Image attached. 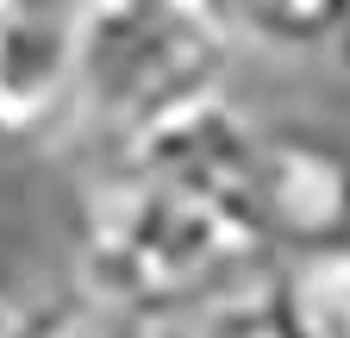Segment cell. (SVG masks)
Listing matches in <instances>:
<instances>
[{"label":"cell","mask_w":350,"mask_h":338,"mask_svg":"<svg viewBox=\"0 0 350 338\" xmlns=\"http://www.w3.org/2000/svg\"><path fill=\"white\" fill-rule=\"evenodd\" d=\"M31 338H157V326L100 301V294H88V288H75L51 313H31Z\"/></svg>","instance_id":"cell-7"},{"label":"cell","mask_w":350,"mask_h":338,"mask_svg":"<svg viewBox=\"0 0 350 338\" xmlns=\"http://www.w3.org/2000/svg\"><path fill=\"white\" fill-rule=\"evenodd\" d=\"M100 0H0V19L13 25H44V31H69L88 38V19H94Z\"/></svg>","instance_id":"cell-8"},{"label":"cell","mask_w":350,"mask_h":338,"mask_svg":"<svg viewBox=\"0 0 350 338\" xmlns=\"http://www.w3.org/2000/svg\"><path fill=\"white\" fill-rule=\"evenodd\" d=\"M226 51V31L200 13V0H100L81 38L75 125L107 138V151L144 138L219 94Z\"/></svg>","instance_id":"cell-1"},{"label":"cell","mask_w":350,"mask_h":338,"mask_svg":"<svg viewBox=\"0 0 350 338\" xmlns=\"http://www.w3.org/2000/svg\"><path fill=\"white\" fill-rule=\"evenodd\" d=\"M157 338H300V326L282 301L275 276H256V282L219 294V301H206L182 320H163Z\"/></svg>","instance_id":"cell-5"},{"label":"cell","mask_w":350,"mask_h":338,"mask_svg":"<svg viewBox=\"0 0 350 338\" xmlns=\"http://www.w3.org/2000/svg\"><path fill=\"white\" fill-rule=\"evenodd\" d=\"M275 288H282L300 338H350V244L294 257L275 276Z\"/></svg>","instance_id":"cell-6"},{"label":"cell","mask_w":350,"mask_h":338,"mask_svg":"<svg viewBox=\"0 0 350 338\" xmlns=\"http://www.w3.org/2000/svg\"><path fill=\"white\" fill-rule=\"evenodd\" d=\"M0 338H31V313L13 301L7 288H0Z\"/></svg>","instance_id":"cell-9"},{"label":"cell","mask_w":350,"mask_h":338,"mask_svg":"<svg viewBox=\"0 0 350 338\" xmlns=\"http://www.w3.org/2000/svg\"><path fill=\"white\" fill-rule=\"evenodd\" d=\"M81 107V38L0 19V144L69 132Z\"/></svg>","instance_id":"cell-3"},{"label":"cell","mask_w":350,"mask_h":338,"mask_svg":"<svg viewBox=\"0 0 350 338\" xmlns=\"http://www.w3.org/2000/svg\"><path fill=\"white\" fill-rule=\"evenodd\" d=\"M250 213L262 244L288 250V257L350 244V144L313 119L256 125Z\"/></svg>","instance_id":"cell-2"},{"label":"cell","mask_w":350,"mask_h":338,"mask_svg":"<svg viewBox=\"0 0 350 338\" xmlns=\"http://www.w3.org/2000/svg\"><path fill=\"white\" fill-rule=\"evenodd\" d=\"M200 13L226 31V44L313 57L350 31V0H200Z\"/></svg>","instance_id":"cell-4"}]
</instances>
